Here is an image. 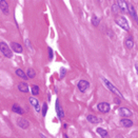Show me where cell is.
Returning <instances> with one entry per match:
<instances>
[{"label":"cell","mask_w":138,"mask_h":138,"mask_svg":"<svg viewBox=\"0 0 138 138\" xmlns=\"http://www.w3.org/2000/svg\"><path fill=\"white\" fill-rule=\"evenodd\" d=\"M102 81H103V83L105 84V86H107V88H108V89L110 90V91H111L112 92V93L113 94H115L116 95V96H118L119 98H123V96H122V94L121 93H120V91L117 89V88H115L114 86H113V84L111 83V82H110V81L108 80V79H105V78H103V77H102Z\"/></svg>","instance_id":"obj_1"},{"label":"cell","mask_w":138,"mask_h":138,"mask_svg":"<svg viewBox=\"0 0 138 138\" xmlns=\"http://www.w3.org/2000/svg\"><path fill=\"white\" fill-rule=\"evenodd\" d=\"M115 22L117 25H119L121 29H123L125 31H129L130 30V25H129V22L128 20H126L125 17L122 16H118L115 18Z\"/></svg>","instance_id":"obj_2"},{"label":"cell","mask_w":138,"mask_h":138,"mask_svg":"<svg viewBox=\"0 0 138 138\" xmlns=\"http://www.w3.org/2000/svg\"><path fill=\"white\" fill-rule=\"evenodd\" d=\"M0 51L2 52V54L5 56L6 58H12L13 57V52L11 48H9V45L5 43V42L1 41L0 42Z\"/></svg>","instance_id":"obj_3"},{"label":"cell","mask_w":138,"mask_h":138,"mask_svg":"<svg viewBox=\"0 0 138 138\" xmlns=\"http://www.w3.org/2000/svg\"><path fill=\"white\" fill-rule=\"evenodd\" d=\"M118 113H119L120 116H122V117H131V116L133 115L132 111H131L130 109H128V108H125V107L119 108L118 109Z\"/></svg>","instance_id":"obj_4"},{"label":"cell","mask_w":138,"mask_h":138,"mask_svg":"<svg viewBox=\"0 0 138 138\" xmlns=\"http://www.w3.org/2000/svg\"><path fill=\"white\" fill-rule=\"evenodd\" d=\"M97 108H98V111L101 113H109L110 110H111V107H110L108 102H100V103H98Z\"/></svg>","instance_id":"obj_5"},{"label":"cell","mask_w":138,"mask_h":138,"mask_svg":"<svg viewBox=\"0 0 138 138\" xmlns=\"http://www.w3.org/2000/svg\"><path fill=\"white\" fill-rule=\"evenodd\" d=\"M90 88V83H89V81H87V80H80L79 82H78V89L80 92H82V93H84L88 89Z\"/></svg>","instance_id":"obj_6"},{"label":"cell","mask_w":138,"mask_h":138,"mask_svg":"<svg viewBox=\"0 0 138 138\" xmlns=\"http://www.w3.org/2000/svg\"><path fill=\"white\" fill-rule=\"evenodd\" d=\"M0 10L2 11V13L4 14V15H9V13H10L9 4L5 0H1V1H0Z\"/></svg>","instance_id":"obj_7"},{"label":"cell","mask_w":138,"mask_h":138,"mask_svg":"<svg viewBox=\"0 0 138 138\" xmlns=\"http://www.w3.org/2000/svg\"><path fill=\"white\" fill-rule=\"evenodd\" d=\"M17 125H18L21 129H27L30 126V122L24 118H18L17 119Z\"/></svg>","instance_id":"obj_8"},{"label":"cell","mask_w":138,"mask_h":138,"mask_svg":"<svg viewBox=\"0 0 138 138\" xmlns=\"http://www.w3.org/2000/svg\"><path fill=\"white\" fill-rule=\"evenodd\" d=\"M11 50L16 53H22L23 51V48L20 43H17V42H12L11 43Z\"/></svg>","instance_id":"obj_9"},{"label":"cell","mask_w":138,"mask_h":138,"mask_svg":"<svg viewBox=\"0 0 138 138\" xmlns=\"http://www.w3.org/2000/svg\"><path fill=\"white\" fill-rule=\"evenodd\" d=\"M116 4L118 5L119 10L121 11L122 13H126V12H128V3H126L125 1H123V0H119Z\"/></svg>","instance_id":"obj_10"},{"label":"cell","mask_w":138,"mask_h":138,"mask_svg":"<svg viewBox=\"0 0 138 138\" xmlns=\"http://www.w3.org/2000/svg\"><path fill=\"white\" fill-rule=\"evenodd\" d=\"M30 103L35 108V110H36V112H37V113H39V112H40V104H39V102H38L37 98L31 97V98H30Z\"/></svg>","instance_id":"obj_11"},{"label":"cell","mask_w":138,"mask_h":138,"mask_svg":"<svg viewBox=\"0 0 138 138\" xmlns=\"http://www.w3.org/2000/svg\"><path fill=\"white\" fill-rule=\"evenodd\" d=\"M56 112H57V116L60 118V119H62L63 117H64V112H63V110L62 108L60 107V104H59V101L57 100L56 101Z\"/></svg>","instance_id":"obj_12"},{"label":"cell","mask_w":138,"mask_h":138,"mask_svg":"<svg viewBox=\"0 0 138 138\" xmlns=\"http://www.w3.org/2000/svg\"><path fill=\"white\" fill-rule=\"evenodd\" d=\"M128 12L131 14V16L133 17L134 19H136L137 20V13H136V11H135V8H134V5H132L131 3H128Z\"/></svg>","instance_id":"obj_13"},{"label":"cell","mask_w":138,"mask_h":138,"mask_svg":"<svg viewBox=\"0 0 138 138\" xmlns=\"http://www.w3.org/2000/svg\"><path fill=\"white\" fill-rule=\"evenodd\" d=\"M120 125L122 126H125V128H131V126H133V121L131 119H126V118H123L120 120Z\"/></svg>","instance_id":"obj_14"},{"label":"cell","mask_w":138,"mask_h":138,"mask_svg":"<svg viewBox=\"0 0 138 138\" xmlns=\"http://www.w3.org/2000/svg\"><path fill=\"white\" fill-rule=\"evenodd\" d=\"M18 90L22 93H27L29 92V86H27L26 82H20L18 84Z\"/></svg>","instance_id":"obj_15"},{"label":"cell","mask_w":138,"mask_h":138,"mask_svg":"<svg viewBox=\"0 0 138 138\" xmlns=\"http://www.w3.org/2000/svg\"><path fill=\"white\" fill-rule=\"evenodd\" d=\"M125 47L128 48L129 50L133 49L134 48V40H133V38L132 37H128L125 39Z\"/></svg>","instance_id":"obj_16"},{"label":"cell","mask_w":138,"mask_h":138,"mask_svg":"<svg viewBox=\"0 0 138 138\" xmlns=\"http://www.w3.org/2000/svg\"><path fill=\"white\" fill-rule=\"evenodd\" d=\"M15 73H16L17 76L21 77V78L24 79V80H27V78H29V77H27V75H26V73H24L21 69H17V70L15 71Z\"/></svg>","instance_id":"obj_17"},{"label":"cell","mask_w":138,"mask_h":138,"mask_svg":"<svg viewBox=\"0 0 138 138\" xmlns=\"http://www.w3.org/2000/svg\"><path fill=\"white\" fill-rule=\"evenodd\" d=\"M87 119H88V121L91 122V123H93V125H97V123L99 122V119L95 115H88Z\"/></svg>","instance_id":"obj_18"},{"label":"cell","mask_w":138,"mask_h":138,"mask_svg":"<svg viewBox=\"0 0 138 138\" xmlns=\"http://www.w3.org/2000/svg\"><path fill=\"white\" fill-rule=\"evenodd\" d=\"M12 111L14 113H17V114H19V115H22L23 114V110L21 109L19 105H17V104H14L13 107H12Z\"/></svg>","instance_id":"obj_19"},{"label":"cell","mask_w":138,"mask_h":138,"mask_svg":"<svg viewBox=\"0 0 138 138\" xmlns=\"http://www.w3.org/2000/svg\"><path fill=\"white\" fill-rule=\"evenodd\" d=\"M97 133H98L101 137H103V138H108L109 133H108V131H107V130L101 129V128H98V129H97Z\"/></svg>","instance_id":"obj_20"},{"label":"cell","mask_w":138,"mask_h":138,"mask_svg":"<svg viewBox=\"0 0 138 138\" xmlns=\"http://www.w3.org/2000/svg\"><path fill=\"white\" fill-rule=\"evenodd\" d=\"M91 21H92V24H93L94 26H98L99 23H100V19H99L96 15H93V16H92Z\"/></svg>","instance_id":"obj_21"},{"label":"cell","mask_w":138,"mask_h":138,"mask_svg":"<svg viewBox=\"0 0 138 138\" xmlns=\"http://www.w3.org/2000/svg\"><path fill=\"white\" fill-rule=\"evenodd\" d=\"M26 75H27V77H29V78H34V77L36 76V72H35L33 69L30 68L29 70H27V72H26Z\"/></svg>","instance_id":"obj_22"},{"label":"cell","mask_w":138,"mask_h":138,"mask_svg":"<svg viewBox=\"0 0 138 138\" xmlns=\"http://www.w3.org/2000/svg\"><path fill=\"white\" fill-rule=\"evenodd\" d=\"M39 93H40L39 87H38V86H33V87H32V94H33L34 96H37Z\"/></svg>","instance_id":"obj_23"},{"label":"cell","mask_w":138,"mask_h":138,"mask_svg":"<svg viewBox=\"0 0 138 138\" xmlns=\"http://www.w3.org/2000/svg\"><path fill=\"white\" fill-rule=\"evenodd\" d=\"M47 111H48V103H47V102H44L43 107H42V116L47 115Z\"/></svg>","instance_id":"obj_24"},{"label":"cell","mask_w":138,"mask_h":138,"mask_svg":"<svg viewBox=\"0 0 138 138\" xmlns=\"http://www.w3.org/2000/svg\"><path fill=\"white\" fill-rule=\"evenodd\" d=\"M65 73H66V70H65L64 68H61V69H60V76H59V78L62 79L63 77L65 76Z\"/></svg>","instance_id":"obj_25"},{"label":"cell","mask_w":138,"mask_h":138,"mask_svg":"<svg viewBox=\"0 0 138 138\" xmlns=\"http://www.w3.org/2000/svg\"><path fill=\"white\" fill-rule=\"evenodd\" d=\"M112 10H113V12H114L115 14H118V12L120 11L117 4H113V5H112Z\"/></svg>","instance_id":"obj_26"},{"label":"cell","mask_w":138,"mask_h":138,"mask_svg":"<svg viewBox=\"0 0 138 138\" xmlns=\"http://www.w3.org/2000/svg\"><path fill=\"white\" fill-rule=\"evenodd\" d=\"M49 58H50V60L53 59V50L51 48H49Z\"/></svg>","instance_id":"obj_27"},{"label":"cell","mask_w":138,"mask_h":138,"mask_svg":"<svg viewBox=\"0 0 138 138\" xmlns=\"http://www.w3.org/2000/svg\"><path fill=\"white\" fill-rule=\"evenodd\" d=\"M135 69H136V71H137V74H138V63H137V64H135Z\"/></svg>","instance_id":"obj_28"},{"label":"cell","mask_w":138,"mask_h":138,"mask_svg":"<svg viewBox=\"0 0 138 138\" xmlns=\"http://www.w3.org/2000/svg\"><path fill=\"white\" fill-rule=\"evenodd\" d=\"M40 137H41V138H48V137H45L43 134H40Z\"/></svg>","instance_id":"obj_29"},{"label":"cell","mask_w":138,"mask_h":138,"mask_svg":"<svg viewBox=\"0 0 138 138\" xmlns=\"http://www.w3.org/2000/svg\"><path fill=\"white\" fill-rule=\"evenodd\" d=\"M137 23H138V18H137Z\"/></svg>","instance_id":"obj_30"}]
</instances>
